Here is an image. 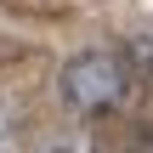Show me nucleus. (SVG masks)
<instances>
[{"mask_svg":"<svg viewBox=\"0 0 153 153\" xmlns=\"http://www.w3.org/2000/svg\"><path fill=\"white\" fill-rule=\"evenodd\" d=\"M131 85H136V74L125 68L119 51H79V57H68L62 74H57V97H62V108L79 114V119L125 108Z\"/></svg>","mask_w":153,"mask_h":153,"instance_id":"f257e3e1","label":"nucleus"},{"mask_svg":"<svg viewBox=\"0 0 153 153\" xmlns=\"http://www.w3.org/2000/svg\"><path fill=\"white\" fill-rule=\"evenodd\" d=\"M125 68H131V74L142 68V74L153 79V40H148V34H142V40H131V51H125Z\"/></svg>","mask_w":153,"mask_h":153,"instance_id":"f03ea898","label":"nucleus"}]
</instances>
